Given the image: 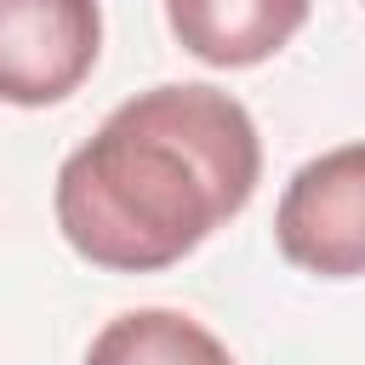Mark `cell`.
Returning a JSON list of instances; mask_svg holds the SVG:
<instances>
[{
    "label": "cell",
    "instance_id": "obj_1",
    "mask_svg": "<svg viewBox=\"0 0 365 365\" xmlns=\"http://www.w3.org/2000/svg\"><path fill=\"white\" fill-rule=\"evenodd\" d=\"M257 177L262 143L240 97L217 86H148L63 160L57 228L97 268L154 274L240 217Z\"/></svg>",
    "mask_w": 365,
    "mask_h": 365
},
{
    "label": "cell",
    "instance_id": "obj_2",
    "mask_svg": "<svg viewBox=\"0 0 365 365\" xmlns=\"http://www.w3.org/2000/svg\"><path fill=\"white\" fill-rule=\"evenodd\" d=\"M103 51L97 0H0V103L46 108L86 86Z\"/></svg>",
    "mask_w": 365,
    "mask_h": 365
},
{
    "label": "cell",
    "instance_id": "obj_3",
    "mask_svg": "<svg viewBox=\"0 0 365 365\" xmlns=\"http://www.w3.org/2000/svg\"><path fill=\"white\" fill-rule=\"evenodd\" d=\"M274 240L285 262L325 274V279H354L365 268V154L359 143H342L319 160H308L274 211Z\"/></svg>",
    "mask_w": 365,
    "mask_h": 365
},
{
    "label": "cell",
    "instance_id": "obj_4",
    "mask_svg": "<svg viewBox=\"0 0 365 365\" xmlns=\"http://www.w3.org/2000/svg\"><path fill=\"white\" fill-rule=\"evenodd\" d=\"M308 6L314 0H165V23L200 63L251 68L297 40Z\"/></svg>",
    "mask_w": 365,
    "mask_h": 365
},
{
    "label": "cell",
    "instance_id": "obj_5",
    "mask_svg": "<svg viewBox=\"0 0 365 365\" xmlns=\"http://www.w3.org/2000/svg\"><path fill=\"white\" fill-rule=\"evenodd\" d=\"M86 365H234V359L200 319L177 308H131L91 336Z\"/></svg>",
    "mask_w": 365,
    "mask_h": 365
}]
</instances>
